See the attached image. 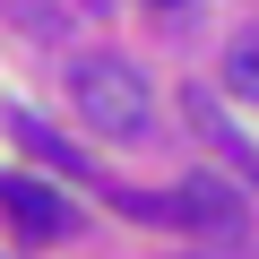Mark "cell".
<instances>
[{
	"mask_svg": "<svg viewBox=\"0 0 259 259\" xmlns=\"http://www.w3.org/2000/svg\"><path fill=\"white\" fill-rule=\"evenodd\" d=\"M69 95H78V112L104 130V139H147V121H156L147 78L130 69L121 52H87V61L69 69Z\"/></svg>",
	"mask_w": 259,
	"mask_h": 259,
	"instance_id": "6da1fadb",
	"label": "cell"
},
{
	"mask_svg": "<svg viewBox=\"0 0 259 259\" xmlns=\"http://www.w3.org/2000/svg\"><path fill=\"white\" fill-rule=\"evenodd\" d=\"M0 216H9L26 242H61L78 225V207L52 190V182H26V173H0Z\"/></svg>",
	"mask_w": 259,
	"mask_h": 259,
	"instance_id": "7a4b0ae2",
	"label": "cell"
},
{
	"mask_svg": "<svg viewBox=\"0 0 259 259\" xmlns=\"http://www.w3.org/2000/svg\"><path fill=\"white\" fill-rule=\"evenodd\" d=\"M156 225H207V233H233L242 225V199L225 182H182V190H156Z\"/></svg>",
	"mask_w": 259,
	"mask_h": 259,
	"instance_id": "3957f363",
	"label": "cell"
},
{
	"mask_svg": "<svg viewBox=\"0 0 259 259\" xmlns=\"http://www.w3.org/2000/svg\"><path fill=\"white\" fill-rule=\"evenodd\" d=\"M182 112H190V130H199V139H207V147H216L242 182H259V147H250L242 130L225 121V104H216V95H199V87H190V95H182Z\"/></svg>",
	"mask_w": 259,
	"mask_h": 259,
	"instance_id": "277c9868",
	"label": "cell"
},
{
	"mask_svg": "<svg viewBox=\"0 0 259 259\" xmlns=\"http://www.w3.org/2000/svg\"><path fill=\"white\" fill-rule=\"evenodd\" d=\"M9 130H18V147H26V156H35V164H61V173H69V182H87V156H78V147H69V139H61V130H44V121H35V112H9Z\"/></svg>",
	"mask_w": 259,
	"mask_h": 259,
	"instance_id": "5b68a950",
	"label": "cell"
},
{
	"mask_svg": "<svg viewBox=\"0 0 259 259\" xmlns=\"http://www.w3.org/2000/svg\"><path fill=\"white\" fill-rule=\"evenodd\" d=\"M225 87L259 104V44H233V52H225Z\"/></svg>",
	"mask_w": 259,
	"mask_h": 259,
	"instance_id": "8992f818",
	"label": "cell"
},
{
	"mask_svg": "<svg viewBox=\"0 0 259 259\" xmlns=\"http://www.w3.org/2000/svg\"><path fill=\"white\" fill-rule=\"evenodd\" d=\"M156 9H182V0H156Z\"/></svg>",
	"mask_w": 259,
	"mask_h": 259,
	"instance_id": "52a82bcc",
	"label": "cell"
}]
</instances>
